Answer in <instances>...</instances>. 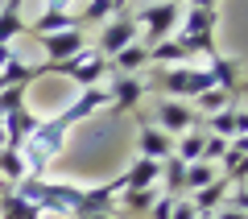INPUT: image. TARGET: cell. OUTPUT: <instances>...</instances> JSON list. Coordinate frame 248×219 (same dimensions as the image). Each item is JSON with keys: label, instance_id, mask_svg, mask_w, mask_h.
<instances>
[{"label": "cell", "instance_id": "cell-14", "mask_svg": "<svg viewBox=\"0 0 248 219\" xmlns=\"http://www.w3.org/2000/svg\"><path fill=\"white\" fill-rule=\"evenodd\" d=\"M0 128H4V149H25V141L33 137V128H37V116L29 112V108H21V112H13V116H4L0 120Z\"/></svg>", "mask_w": 248, "mask_h": 219}, {"label": "cell", "instance_id": "cell-6", "mask_svg": "<svg viewBox=\"0 0 248 219\" xmlns=\"http://www.w3.org/2000/svg\"><path fill=\"white\" fill-rule=\"evenodd\" d=\"M133 42H141V29H137L133 17H124V13H116L108 25H99V54L104 58H116V54L128 50Z\"/></svg>", "mask_w": 248, "mask_h": 219}, {"label": "cell", "instance_id": "cell-5", "mask_svg": "<svg viewBox=\"0 0 248 219\" xmlns=\"http://www.w3.org/2000/svg\"><path fill=\"white\" fill-rule=\"evenodd\" d=\"M153 128H161L166 137L178 141L182 132L203 128V116H199L190 104H182V99H157V104H153Z\"/></svg>", "mask_w": 248, "mask_h": 219}, {"label": "cell", "instance_id": "cell-34", "mask_svg": "<svg viewBox=\"0 0 248 219\" xmlns=\"http://www.w3.org/2000/svg\"><path fill=\"white\" fill-rule=\"evenodd\" d=\"M219 0H190V9H215Z\"/></svg>", "mask_w": 248, "mask_h": 219}, {"label": "cell", "instance_id": "cell-39", "mask_svg": "<svg viewBox=\"0 0 248 219\" xmlns=\"http://www.w3.org/2000/svg\"><path fill=\"white\" fill-rule=\"evenodd\" d=\"M174 4H182V0H174Z\"/></svg>", "mask_w": 248, "mask_h": 219}, {"label": "cell", "instance_id": "cell-2", "mask_svg": "<svg viewBox=\"0 0 248 219\" xmlns=\"http://www.w3.org/2000/svg\"><path fill=\"white\" fill-rule=\"evenodd\" d=\"M137 29H145V46H157L166 42V37L178 33V21H182V4H174V0H153V4H145L141 13H137Z\"/></svg>", "mask_w": 248, "mask_h": 219}, {"label": "cell", "instance_id": "cell-35", "mask_svg": "<svg viewBox=\"0 0 248 219\" xmlns=\"http://www.w3.org/2000/svg\"><path fill=\"white\" fill-rule=\"evenodd\" d=\"M79 219H120L116 211H108V215H79Z\"/></svg>", "mask_w": 248, "mask_h": 219}, {"label": "cell", "instance_id": "cell-33", "mask_svg": "<svg viewBox=\"0 0 248 219\" xmlns=\"http://www.w3.org/2000/svg\"><path fill=\"white\" fill-rule=\"evenodd\" d=\"M232 153H248V137H232Z\"/></svg>", "mask_w": 248, "mask_h": 219}, {"label": "cell", "instance_id": "cell-4", "mask_svg": "<svg viewBox=\"0 0 248 219\" xmlns=\"http://www.w3.org/2000/svg\"><path fill=\"white\" fill-rule=\"evenodd\" d=\"M215 25H219V13L215 9H186L182 13V33L178 37H182L195 54L211 58L215 54Z\"/></svg>", "mask_w": 248, "mask_h": 219}, {"label": "cell", "instance_id": "cell-21", "mask_svg": "<svg viewBox=\"0 0 248 219\" xmlns=\"http://www.w3.org/2000/svg\"><path fill=\"white\" fill-rule=\"evenodd\" d=\"M157 186H149V190H128V186H124L120 194H116V203H120L124 207V215H149V207L153 203H157Z\"/></svg>", "mask_w": 248, "mask_h": 219}, {"label": "cell", "instance_id": "cell-1", "mask_svg": "<svg viewBox=\"0 0 248 219\" xmlns=\"http://www.w3.org/2000/svg\"><path fill=\"white\" fill-rule=\"evenodd\" d=\"M145 87L149 91H161L166 99H195L203 95L207 87H211V79H207V70L203 66H161L153 70L149 79H145Z\"/></svg>", "mask_w": 248, "mask_h": 219}, {"label": "cell", "instance_id": "cell-8", "mask_svg": "<svg viewBox=\"0 0 248 219\" xmlns=\"http://www.w3.org/2000/svg\"><path fill=\"white\" fill-rule=\"evenodd\" d=\"M108 95H112V112H137V104L149 95V87L141 75H116L108 83Z\"/></svg>", "mask_w": 248, "mask_h": 219}, {"label": "cell", "instance_id": "cell-29", "mask_svg": "<svg viewBox=\"0 0 248 219\" xmlns=\"http://www.w3.org/2000/svg\"><path fill=\"white\" fill-rule=\"evenodd\" d=\"M228 194H232V199H228L232 207H236V211H244V215H248V182H244V186H232Z\"/></svg>", "mask_w": 248, "mask_h": 219}, {"label": "cell", "instance_id": "cell-37", "mask_svg": "<svg viewBox=\"0 0 248 219\" xmlns=\"http://www.w3.org/2000/svg\"><path fill=\"white\" fill-rule=\"evenodd\" d=\"M4 145H9V141H4V128H0V153H4Z\"/></svg>", "mask_w": 248, "mask_h": 219}, {"label": "cell", "instance_id": "cell-28", "mask_svg": "<svg viewBox=\"0 0 248 219\" xmlns=\"http://www.w3.org/2000/svg\"><path fill=\"white\" fill-rule=\"evenodd\" d=\"M174 203H178V199H170V194H157V203L149 207V219H170V215H174Z\"/></svg>", "mask_w": 248, "mask_h": 219}, {"label": "cell", "instance_id": "cell-16", "mask_svg": "<svg viewBox=\"0 0 248 219\" xmlns=\"http://www.w3.org/2000/svg\"><path fill=\"white\" fill-rule=\"evenodd\" d=\"M145 66H149V46L145 42H133L128 50H120L116 58H108V70H116V75H141Z\"/></svg>", "mask_w": 248, "mask_h": 219}, {"label": "cell", "instance_id": "cell-7", "mask_svg": "<svg viewBox=\"0 0 248 219\" xmlns=\"http://www.w3.org/2000/svg\"><path fill=\"white\" fill-rule=\"evenodd\" d=\"M203 70H207V79H211V87H219L223 95L236 99L240 91H244V66H240V58H228V54L215 50Z\"/></svg>", "mask_w": 248, "mask_h": 219}, {"label": "cell", "instance_id": "cell-19", "mask_svg": "<svg viewBox=\"0 0 248 219\" xmlns=\"http://www.w3.org/2000/svg\"><path fill=\"white\" fill-rule=\"evenodd\" d=\"M161 194H170V199H178V194L186 190V161L178 157H166L161 161V182H157Z\"/></svg>", "mask_w": 248, "mask_h": 219}, {"label": "cell", "instance_id": "cell-31", "mask_svg": "<svg viewBox=\"0 0 248 219\" xmlns=\"http://www.w3.org/2000/svg\"><path fill=\"white\" fill-rule=\"evenodd\" d=\"M232 137H248V112L244 108H236V132Z\"/></svg>", "mask_w": 248, "mask_h": 219}, {"label": "cell", "instance_id": "cell-22", "mask_svg": "<svg viewBox=\"0 0 248 219\" xmlns=\"http://www.w3.org/2000/svg\"><path fill=\"white\" fill-rule=\"evenodd\" d=\"M116 13H120V0H87L79 9V21L83 25H108Z\"/></svg>", "mask_w": 248, "mask_h": 219}, {"label": "cell", "instance_id": "cell-30", "mask_svg": "<svg viewBox=\"0 0 248 219\" xmlns=\"http://www.w3.org/2000/svg\"><path fill=\"white\" fill-rule=\"evenodd\" d=\"M170 219H199V211H195V203H190V199H178V203H174V215H170Z\"/></svg>", "mask_w": 248, "mask_h": 219}, {"label": "cell", "instance_id": "cell-15", "mask_svg": "<svg viewBox=\"0 0 248 219\" xmlns=\"http://www.w3.org/2000/svg\"><path fill=\"white\" fill-rule=\"evenodd\" d=\"M120 178H124V186H128V190H149V186H157V182H161V161L137 157Z\"/></svg>", "mask_w": 248, "mask_h": 219}, {"label": "cell", "instance_id": "cell-11", "mask_svg": "<svg viewBox=\"0 0 248 219\" xmlns=\"http://www.w3.org/2000/svg\"><path fill=\"white\" fill-rule=\"evenodd\" d=\"M37 42H42V50H46V62H66V58H75V54L87 50V42H83L79 29H66V33H46V37H37Z\"/></svg>", "mask_w": 248, "mask_h": 219}, {"label": "cell", "instance_id": "cell-10", "mask_svg": "<svg viewBox=\"0 0 248 219\" xmlns=\"http://www.w3.org/2000/svg\"><path fill=\"white\" fill-rule=\"evenodd\" d=\"M104 108H112V95H108L104 83H99V87H83V95L62 112V120H66V124H79V120H91L95 112H104Z\"/></svg>", "mask_w": 248, "mask_h": 219}, {"label": "cell", "instance_id": "cell-24", "mask_svg": "<svg viewBox=\"0 0 248 219\" xmlns=\"http://www.w3.org/2000/svg\"><path fill=\"white\" fill-rule=\"evenodd\" d=\"M232 104H236V99L223 95L219 87H207L203 95H195V112L203 116V120H207V116H215V112H223V108H232Z\"/></svg>", "mask_w": 248, "mask_h": 219}, {"label": "cell", "instance_id": "cell-20", "mask_svg": "<svg viewBox=\"0 0 248 219\" xmlns=\"http://www.w3.org/2000/svg\"><path fill=\"white\" fill-rule=\"evenodd\" d=\"M203 145H207V128H190V132H182V137L174 141V157L178 161H203Z\"/></svg>", "mask_w": 248, "mask_h": 219}, {"label": "cell", "instance_id": "cell-36", "mask_svg": "<svg viewBox=\"0 0 248 219\" xmlns=\"http://www.w3.org/2000/svg\"><path fill=\"white\" fill-rule=\"evenodd\" d=\"M21 4H25V0H4V9H17V13H21Z\"/></svg>", "mask_w": 248, "mask_h": 219}, {"label": "cell", "instance_id": "cell-26", "mask_svg": "<svg viewBox=\"0 0 248 219\" xmlns=\"http://www.w3.org/2000/svg\"><path fill=\"white\" fill-rule=\"evenodd\" d=\"M17 33H25V17L17 9H0V46H13Z\"/></svg>", "mask_w": 248, "mask_h": 219}, {"label": "cell", "instance_id": "cell-9", "mask_svg": "<svg viewBox=\"0 0 248 219\" xmlns=\"http://www.w3.org/2000/svg\"><path fill=\"white\" fill-rule=\"evenodd\" d=\"M66 29H83V21H79V13H75V9H46L42 17L25 21V33H33V37L66 33Z\"/></svg>", "mask_w": 248, "mask_h": 219}, {"label": "cell", "instance_id": "cell-23", "mask_svg": "<svg viewBox=\"0 0 248 219\" xmlns=\"http://www.w3.org/2000/svg\"><path fill=\"white\" fill-rule=\"evenodd\" d=\"M0 178H4V186H21L29 178L21 149H4V153H0Z\"/></svg>", "mask_w": 248, "mask_h": 219}, {"label": "cell", "instance_id": "cell-13", "mask_svg": "<svg viewBox=\"0 0 248 219\" xmlns=\"http://www.w3.org/2000/svg\"><path fill=\"white\" fill-rule=\"evenodd\" d=\"M137 157H149V161H166L174 157V137H166L161 128H153V124H141V132H137Z\"/></svg>", "mask_w": 248, "mask_h": 219}, {"label": "cell", "instance_id": "cell-17", "mask_svg": "<svg viewBox=\"0 0 248 219\" xmlns=\"http://www.w3.org/2000/svg\"><path fill=\"white\" fill-rule=\"evenodd\" d=\"M0 219H42V211L29 199H21L13 186H4V190H0Z\"/></svg>", "mask_w": 248, "mask_h": 219}, {"label": "cell", "instance_id": "cell-27", "mask_svg": "<svg viewBox=\"0 0 248 219\" xmlns=\"http://www.w3.org/2000/svg\"><path fill=\"white\" fill-rule=\"evenodd\" d=\"M25 91L29 87H0V120L25 108Z\"/></svg>", "mask_w": 248, "mask_h": 219}, {"label": "cell", "instance_id": "cell-3", "mask_svg": "<svg viewBox=\"0 0 248 219\" xmlns=\"http://www.w3.org/2000/svg\"><path fill=\"white\" fill-rule=\"evenodd\" d=\"M46 75H62V79H75L79 87H99L108 75V58L99 50H83L66 62H46Z\"/></svg>", "mask_w": 248, "mask_h": 219}, {"label": "cell", "instance_id": "cell-38", "mask_svg": "<svg viewBox=\"0 0 248 219\" xmlns=\"http://www.w3.org/2000/svg\"><path fill=\"white\" fill-rule=\"evenodd\" d=\"M199 219H211V215H199Z\"/></svg>", "mask_w": 248, "mask_h": 219}, {"label": "cell", "instance_id": "cell-12", "mask_svg": "<svg viewBox=\"0 0 248 219\" xmlns=\"http://www.w3.org/2000/svg\"><path fill=\"white\" fill-rule=\"evenodd\" d=\"M195 58H199V54L190 50V46H186L178 33L166 37V42H157V46L149 50V66H190Z\"/></svg>", "mask_w": 248, "mask_h": 219}, {"label": "cell", "instance_id": "cell-25", "mask_svg": "<svg viewBox=\"0 0 248 219\" xmlns=\"http://www.w3.org/2000/svg\"><path fill=\"white\" fill-rule=\"evenodd\" d=\"M215 178H219L215 166H207V161H190V166H186V190L195 194V190H203V186H211Z\"/></svg>", "mask_w": 248, "mask_h": 219}, {"label": "cell", "instance_id": "cell-40", "mask_svg": "<svg viewBox=\"0 0 248 219\" xmlns=\"http://www.w3.org/2000/svg\"><path fill=\"white\" fill-rule=\"evenodd\" d=\"M120 4H124V0H120Z\"/></svg>", "mask_w": 248, "mask_h": 219}, {"label": "cell", "instance_id": "cell-18", "mask_svg": "<svg viewBox=\"0 0 248 219\" xmlns=\"http://www.w3.org/2000/svg\"><path fill=\"white\" fill-rule=\"evenodd\" d=\"M228 190H232V182H228V178H215L211 186H203V190H195V194H190V203H195V211H199V215H215V207H219V203L228 199Z\"/></svg>", "mask_w": 248, "mask_h": 219}, {"label": "cell", "instance_id": "cell-32", "mask_svg": "<svg viewBox=\"0 0 248 219\" xmlns=\"http://www.w3.org/2000/svg\"><path fill=\"white\" fill-rule=\"evenodd\" d=\"M211 219H248V215H244V211H236V207H223L219 215H211Z\"/></svg>", "mask_w": 248, "mask_h": 219}]
</instances>
